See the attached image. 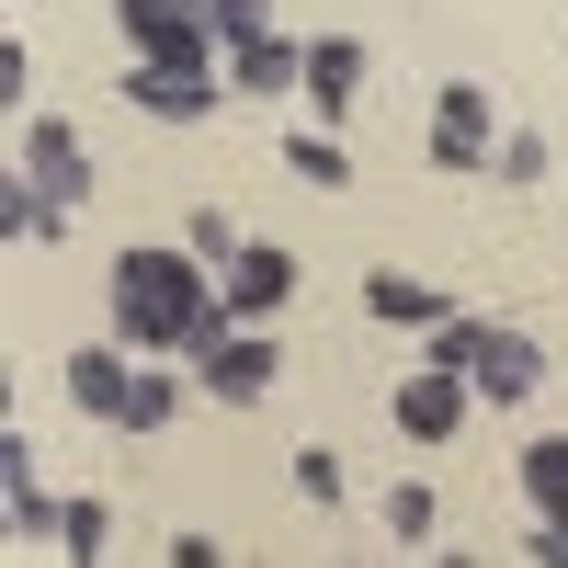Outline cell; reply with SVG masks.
Segmentation results:
<instances>
[{
  "label": "cell",
  "instance_id": "5bb4252c",
  "mask_svg": "<svg viewBox=\"0 0 568 568\" xmlns=\"http://www.w3.org/2000/svg\"><path fill=\"white\" fill-rule=\"evenodd\" d=\"M125 387H136V375H125L114 353H69V409H91V420H125Z\"/></svg>",
  "mask_w": 568,
  "mask_h": 568
},
{
  "label": "cell",
  "instance_id": "277c9868",
  "mask_svg": "<svg viewBox=\"0 0 568 568\" xmlns=\"http://www.w3.org/2000/svg\"><path fill=\"white\" fill-rule=\"evenodd\" d=\"M23 182H34V194H45V216H80V194H91V160H80V136L58 125V114H34L23 125Z\"/></svg>",
  "mask_w": 568,
  "mask_h": 568
},
{
  "label": "cell",
  "instance_id": "5b68a950",
  "mask_svg": "<svg viewBox=\"0 0 568 568\" xmlns=\"http://www.w3.org/2000/svg\"><path fill=\"white\" fill-rule=\"evenodd\" d=\"M125 103L149 114V125H205V114H216V69H160V58H136Z\"/></svg>",
  "mask_w": 568,
  "mask_h": 568
},
{
  "label": "cell",
  "instance_id": "d6986e66",
  "mask_svg": "<svg viewBox=\"0 0 568 568\" xmlns=\"http://www.w3.org/2000/svg\"><path fill=\"white\" fill-rule=\"evenodd\" d=\"M284 160H296V182H353V160H342V136H296V149H284Z\"/></svg>",
  "mask_w": 568,
  "mask_h": 568
},
{
  "label": "cell",
  "instance_id": "ffe728a7",
  "mask_svg": "<svg viewBox=\"0 0 568 568\" xmlns=\"http://www.w3.org/2000/svg\"><path fill=\"white\" fill-rule=\"evenodd\" d=\"M489 171H500V182H546V136H500Z\"/></svg>",
  "mask_w": 568,
  "mask_h": 568
},
{
  "label": "cell",
  "instance_id": "8fae6325",
  "mask_svg": "<svg viewBox=\"0 0 568 568\" xmlns=\"http://www.w3.org/2000/svg\"><path fill=\"white\" fill-rule=\"evenodd\" d=\"M307 103H318L329 125L364 103V45H353V34H318V45H307Z\"/></svg>",
  "mask_w": 568,
  "mask_h": 568
},
{
  "label": "cell",
  "instance_id": "4fadbf2b",
  "mask_svg": "<svg viewBox=\"0 0 568 568\" xmlns=\"http://www.w3.org/2000/svg\"><path fill=\"white\" fill-rule=\"evenodd\" d=\"M364 307H375V318H398V329H444V318H455L420 273H364Z\"/></svg>",
  "mask_w": 568,
  "mask_h": 568
},
{
  "label": "cell",
  "instance_id": "3957f363",
  "mask_svg": "<svg viewBox=\"0 0 568 568\" xmlns=\"http://www.w3.org/2000/svg\"><path fill=\"white\" fill-rule=\"evenodd\" d=\"M114 23L136 34V58H160V69H216L205 0H114Z\"/></svg>",
  "mask_w": 568,
  "mask_h": 568
},
{
  "label": "cell",
  "instance_id": "ba28073f",
  "mask_svg": "<svg viewBox=\"0 0 568 568\" xmlns=\"http://www.w3.org/2000/svg\"><path fill=\"white\" fill-rule=\"evenodd\" d=\"M455 420H466V375L455 364H420L409 387H398V433L409 444H455Z\"/></svg>",
  "mask_w": 568,
  "mask_h": 568
},
{
  "label": "cell",
  "instance_id": "e0dca14e",
  "mask_svg": "<svg viewBox=\"0 0 568 568\" xmlns=\"http://www.w3.org/2000/svg\"><path fill=\"white\" fill-rule=\"evenodd\" d=\"M171 409H182V387H171V375H136V387H125V433H160Z\"/></svg>",
  "mask_w": 568,
  "mask_h": 568
},
{
  "label": "cell",
  "instance_id": "8992f818",
  "mask_svg": "<svg viewBox=\"0 0 568 568\" xmlns=\"http://www.w3.org/2000/svg\"><path fill=\"white\" fill-rule=\"evenodd\" d=\"M489 149H500L489 91H478V80H444V103H433V160H444V171H478Z\"/></svg>",
  "mask_w": 568,
  "mask_h": 568
},
{
  "label": "cell",
  "instance_id": "7402d4cb",
  "mask_svg": "<svg viewBox=\"0 0 568 568\" xmlns=\"http://www.w3.org/2000/svg\"><path fill=\"white\" fill-rule=\"evenodd\" d=\"M103 535H114V524H103V500H69V524H58V546H69V557H103Z\"/></svg>",
  "mask_w": 568,
  "mask_h": 568
},
{
  "label": "cell",
  "instance_id": "9a60e30c",
  "mask_svg": "<svg viewBox=\"0 0 568 568\" xmlns=\"http://www.w3.org/2000/svg\"><path fill=\"white\" fill-rule=\"evenodd\" d=\"M296 80H307V58H296V45H284V34L240 45V91H296Z\"/></svg>",
  "mask_w": 568,
  "mask_h": 568
},
{
  "label": "cell",
  "instance_id": "30bf717a",
  "mask_svg": "<svg viewBox=\"0 0 568 568\" xmlns=\"http://www.w3.org/2000/svg\"><path fill=\"white\" fill-rule=\"evenodd\" d=\"M0 511H12V535H58L69 524V500L34 489V444L23 433H0Z\"/></svg>",
  "mask_w": 568,
  "mask_h": 568
},
{
  "label": "cell",
  "instance_id": "52a82bcc",
  "mask_svg": "<svg viewBox=\"0 0 568 568\" xmlns=\"http://www.w3.org/2000/svg\"><path fill=\"white\" fill-rule=\"evenodd\" d=\"M273 364H284V353H273V342H240V329H216V342L194 353V375H205V398H227V409H251V398L273 387Z\"/></svg>",
  "mask_w": 568,
  "mask_h": 568
},
{
  "label": "cell",
  "instance_id": "603a6c76",
  "mask_svg": "<svg viewBox=\"0 0 568 568\" xmlns=\"http://www.w3.org/2000/svg\"><path fill=\"white\" fill-rule=\"evenodd\" d=\"M387 535H409V546L433 535V489H387Z\"/></svg>",
  "mask_w": 568,
  "mask_h": 568
},
{
  "label": "cell",
  "instance_id": "ac0fdd59",
  "mask_svg": "<svg viewBox=\"0 0 568 568\" xmlns=\"http://www.w3.org/2000/svg\"><path fill=\"white\" fill-rule=\"evenodd\" d=\"M262 12H273V0H205V23H216V45H262Z\"/></svg>",
  "mask_w": 568,
  "mask_h": 568
},
{
  "label": "cell",
  "instance_id": "6da1fadb",
  "mask_svg": "<svg viewBox=\"0 0 568 568\" xmlns=\"http://www.w3.org/2000/svg\"><path fill=\"white\" fill-rule=\"evenodd\" d=\"M114 318H125V342L205 353L227 329V284H205L194 251H114Z\"/></svg>",
  "mask_w": 568,
  "mask_h": 568
},
{
  "label": "cell",
  "instance_id": "44dd1931",
  "mask_svg": "<svg viewBox=\"0 0 568 568\" xmlns=\"http://www.w3.org/2000/svg\"><path fill=\"white\" fill-rule=\"evenodd\" d=\"M296 489H307V500H342V455H329V444H296Z\"/></svg>",
  "mask_w": 568,
  "mask_h": 568
},
{
  "label": "cell",
  "instance_id": "2e32d148",
  "mask_svg": "<svg viewBox=\"0 0 568 568\" xmlns=\"http://www.w3.org/2000/svg\"><path fill=\"white\" fill-rule=\"evenodd\" d=\"M182 251H194L205 273H227V262H240V227H227L216 205H194V227H182Z\"/></svg>",
  "mask_w": 568,
  "mask_h": 568
},
{
  "label": "cell",
  "instance_id": "7a4b0ae2",
  "mask_svg": "<svg viewBox=\"0 0 568 568\" xmlns=\"http://www.w3.org/2000/svg\"><path fill=\"white\" fill-rule=\"evenodd\" d=\"M433 364H455L466 387H478V398H500V409L546 387V353L524 342V329H500V318H466V307L433 329Z\"/></svg>",
  "mask_w": 568,
  "mask_h": 568
},
{
  "label": "cell",
  "instance_id": "7c38bea8",
  "mask_svg": "<svg viewBox=\"0 0 568 568\" xmlns=\"http://www.w3.org/2000/svg\"><path fill=\"white\" fill-rule=\"evenodd\" d=\"M284 296H296V262H284V251H240V262H227V307H240V318H273Z\"/></svg>",
  "mask_w": 568,
  "mask_h": 568
},
{
  "label": "cell",
  "instance_id": "9c48e42d",
  "mask_svg": "<svg viewBox=\"0 0 568 568\" xmlns=\"http://www.w3.org/2000/svg\"><path fill=\"white\" fill-rule=\"evenodd\" d=\"M524 500H535V557H568V433H546V444H524Z\"/></svg>",
  "mask_w": 568,
  "mask_h": 568
}]
</instances>
